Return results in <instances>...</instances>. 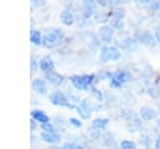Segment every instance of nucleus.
Returning a JSON list of instances; mask_svg holds the SVG:
<instances>
[{
	"instance_id": "nucleus-1",
	"label": "nucleus",
	"mask_w": 160,
	"mask_h": 149,
	"mask_svg": "<svg viewBox=\"0 0 160 149\" xmlns=\"http://www.w3.org/2000/svg\"><path fill=\"white\" fill-rule=\"evenodd\" d=\"M62 36H64L62 30H60V29H55V30L48 33V34L44 36V39H42V44H44L45 46H48V48L55 46V45H58V44L61 41Z\"/></svg>"
},
{
	"instance_id": "nucleus-2",
	"label": "nucleus",
	"mask_w": 160,
	"mask_h": 149,
	"mask_svg": "<svg viewBox=\"0 0 160 149\" xmlns=\"http://www.w3.org/2000/svg\"><path fill=\"white\" fill-rule=\"evenodd\" d=\"M94 80V75H75L71 78V81L74 84L75 88L78 89H85L86 86H89Z\"/></svg>"
},
{
	"instance_id": "nucleus-3",
	"label": "nucleus",
	"mask_w": 160,
	"mask_h": 149,
	"mask_svg": "<svg viewBox=\"0 0 160 149\" xmlns=\"http://www.w3.org/2000/svg\"><path fill=\"white\" fill-rule=\"evenodd\" d=\"M120 58V51L116 48H102L100 53V59L102 61H109V60H118Z\"/></svg>"
},
{
	"instance_id": "nucleus-4",
	"label": "nucleus",
	"mask_w": 160,
	"mask_h": 149,
	"mask_svg": "<svg viewBox=\"0 0 160 149\" xmlns=\"http://www.w3.org/2000/svg\"><path fill=\"white\" fill-rule=\"evenodd\" d=\"M129 79H130L129 73H126V71H118V73H115V74L111 75V81H110V84H111L112 86H120L121 84H124V83L128 81Z\"/></svg>"
},
{
	"instance_id": "nucleus-5",
	"label": "nucleus",
	"mask_w": 160,
	"mask_h": 149,
	"mask_svg": "<svg viewBox=\"0 0 160 149\" xmlns=\"http://www.w3.org/2000/svg\"><path fill=\"white\" fill-rule=\"evenodd\" d=\"M50 100L52 104L55 105H60V106H69V108H72V105L68 101V99L65 98V95L60 91H55L54 94L50 95Z\"/></svg>"
},
{
	"instance_id": "nucleus-6",
	"label": "nucleus",
	"mask_w": 160,
	"mask_h": 149,
	"mask_svg": "<svg viewBox=\"0 0 160 149\" xmlns=\"http://www.w3.org/2000/svg\"><path fill=\"white\" fill-rule=\"evenodd\" d=\"M78 110H79V114H80V116L82 119H89L90 115H91V106H90V104H89L88 100H82L80 103Z\"/></svg>"
},
{
	"instance_id": "nucleus-7",
	"label": "nucleus",
	"mask_w": 160,
	"mask_h": 149,
	"mask_svg": "<svg viewBox=\"0 0 160 149\" xmlns=\"http://www.w3.org/2000/svg\"><path fill=\"white\" fill-rule=\"evenodd\" d=\"M99 36L102 41H110L112 38V29L110 26H101L99 29Z\"/></svg>"
},
{
	"instance_id": "nucleus-8",
	"label": "nucleus",
	"mask_w": 160,
	"mask_h": 149,
	"mask_svg": "<svg viewBox=\"0 0 160 149\" xmlns=\"http://www.w3.org/2000/svg\"><path fill=\"white\" fill-rule=\"evenodd\" d=\"M46 79H48L51 84H54V85H60V84L64 81V78H62L60 74L55 73V71L48 73V74H46Z\"/></svg>"
},
{
	"instance_id": "nucleus-9",
	"label": "nucleus",
	"mask_w": 160,
	"mask_h": 149,
	"mask_svg": "<svg viewBox=\"0 0 160 149\" xmlns=\"http://www.w3.org/2000/svg\"><path fill=\"white\" fill-rule=\"evenodd\" d=\"M39 65H40V69H41V70L49 71V73H50V70L54 68V63H52V60H51L49 56H44V58L40 60Z\"/></svg>"
},
{
	"instance_id": "nucleus-10",
	"label": "nucleus",
	"mask_w": 160,
	"mask_h": 149,
	"mask_svg": "<svg viewBox=\"0 0 160 149\" xmlns=\"http://www.w3.org/2000/svg\"><path fill=\"white\" fill-rule=\"evenodd\" d=\"M32 89L39 93V94H44L46 91V85H45V81H42L41 79H35L32 81Z\"/></svg>"
},
{
	"instance_id": "nucleus-11",
	"label": "nucleus",
	"mask_w": 160,
	"mask_h": 149,
	"mask_svg": "<svg viewBox=\"0 0 160 149\" xmlns=\"http://www.w3.org/2000/svg\"><path fill=\"white\" fill-rule=\"evenodd\" d=\"M41 138L45 140V141H48V143H58L59 140H60V136H59V134H56L55 131L54 133H41Z\"/></svg>"
},
{
	"instance_id": "nucleus-12",
	"label": "nucleus",
	"mask_w": 160,
	"mask_h": 149,
	"mask_svg": "<svg viewBox=\"0 0 160 149\" xmlns=\"http://www.w3.org/2000/svg\"><path fill=\"white\" fill-rule=\"evenodd\" d=\"M140 114H141V118L144 120H151V119L155 118V111L151 108H148V106H144L140 110Z\"/></svg>"
},
{
	"instance_id": "nucleus-13",
	"label": "nucleus",
	"mask_w": 160,
	"mask_h": 149,
	"mask_svg": "<svg viewBox=\"0 0 160 149\" xmlns=\"http://www.w3.org/2000/svg\"><path fill=\"white\" fill-rule=\"evenodd\" d=\"M32 116H34L35 120H38V121H40V123H42V124H46V123L49 121L48 115H46L44 111H41V110H34V111H32Z\"/></svg>"
},
{
	"instance_id": "nucleus-14",
	"label": "nucleus",
	"mask_w": 160,
	"mask_h": 149,
	"mask_svg": "<svg viewBox=\"0 0 160 149\" xmlns=\"http://www.w3.org/2000/svg\"><path fill=\"white\" fill-rule=\"evenodd\" d=\"M139 39H140V41L144 43V44H148V45H152V44H154V38H152V35H151L149 31L141 33V34L139 35Z\"/></svg>"
},
{
	"instance_id": "nucleus-15",
	"label": "nucleus",
	"mask_w": 160,
	"mask_h": 149,
	"mask_svg": "<svg viewBox=\"0 0 160 149\" xmlns=\"http://www.w3.org/2000/svg\"><path fill=\"white\" fill-rule=\"evenodd\" d=\"M61 21H62L65 25H71V24L74 23V16H72V14H71L70 11H68V10L62 11V13H61Z\"/></svg>"
},
{
	"instance_id": "nucleus-16",
	"label": "nucleus",
	"mask_w": 160,
	"mask_h": 149,
	"mask_svg": "<svg viewBox=\"0 0 160 149\" xmlns=\"http://www.w3.org/2000/svg\"><path fill=\"white\" fill-rule=\"evenodd\" d=\"M30 40H31L34 44H39V43L41 41V35H40V33L36 31V30H32V31L30 33Z\"/></svg>"
},
{
	"instance_id": "nucleus-17",
	"label": "nucleus",
	"mask_w": 160,
	"mask_h": 149,
	"mask_svg": "<svg viewBox=\"0 0 160 149\" xmlns=\"http://www.w3.org/2000/svg\"><path fill=\"white\" fill-rule=\"evenodd\" d=\"M106 124H108V119H105V118H102V119H95L92 121V126H95V128H104Z\"/></svg>"
},
{
	"instance_id": "nucleus-18",
	"label": "nucleus",
	"mask_w": 160,
	"mask_h": 149,
	"mask_svg": "<svg viewBox=\"0 0 160 149\" xmlns=\"http://www.w3.org/2000/svg\"><path fill=\"white\" fill-rule=\"evenodd\" d=\"M121 149H136V146H135V144L132 143V141H130V140H124V141H121Z\"/></svg>"
},
{
	"instance_id": "nucleus-19",
	"label": "nucleus",
	"mask_w": 160,
	"mask_h": 149,
	"mask_svg": "<svg viewBox=\"0 0 160 149\" xmlns=\"http://www.w3.org/2000/svg\"><path fill=\"white\" fill-rule=\"evenodd\" d=\"M85 8H86V10H88L85 15L88 16V15H89L90 13H92V10L95 9V4H94V3H90V1H88V3H85Z\"/></svg>"
},
{
	"instance_id": "nucleus-20",
	"label": "nucleus",
	"mask_w": 160,
	"mask_h": 149,
	"mask_svg": "<svg viewBox=\"0 0 160 149\" xmlns=\"http://www.w3.org/2000/svg\"><path fill=\"white\" fill-rule=\"evenodd\" d=\"M61 149H82L81 145H78L75 143H69V144H65Z\"/></svg>"
},
{
	"instance_id": "nucleus-21",
	"label": "nucleus",
	"mask_w": 160,
	"mask_h": 149,
	"mask_svg": "<svg viewBox=\"0 0 160 149\" xmlns=\"http://www.w3.org/2000/svg\"><path fill=\"white\" fill-rule=\"evenodd\" d=\"M42 130H44L45 133H54V128H52V125L49 124V123L42 124Z\"/></svg>"
},
{
	"instance_id": "nucleus-22",
	"label": "nucleus",
	"mask_w": 160,
	"mask_h": 149,
	"mask_svg": "<svg viewBox=\"0 0 160 149\" xmlns=\"http://www.w3.org/2000/svg\"><path fill=\"white\" fill-rule=\"evenodd\" d=\"M92 94H94L99 100H101V99H102V95H101V94L99 93V90H98V89H95V88H92Z\"/></svg>"
},
{
	"instance_id": "nucleus-23",
	"label": "nucleus",
	"mask_w": 160,
	"mask_h": 149,
	"mask_svg": "<svg viewBox=\"0 0 160 149\" xmlns=\"http://www.w3.org/2000/svg\"><path fill=\"white\" fill-rule=\"evenodd\" d=\"M70 123H71L74 126H80V125H81V123H80L78 119H74V118H72V119H70Z\"/></svg>"
},
{
	"instance_id": "nucleus-24",
	"label": "nucleus",
	"mask_w": 160,
	"mask_h": 149,
	"mask_svg": "<svg viewBox=\"0 0 160 149\" xmlns=\"http://www.w3.org/2000/svg\"><path fill=\"white\" fill-rule=\"evenodd\" d=\"M35 69H36V61H35V59L32 58V59H31V70L35 71Z\"/></svg>"
},
{
	"instance_id": "nucleus-25",
	"label": "nucleus",
	"mask_w": 160,
	"mask_h": 149,
	"mask_svg": "<svg viewBox=\"0 0 160 149\" xmlns=\"http://www.w3.org/2000/svg\"><path fill=\"white\" fill-rule=\"evenodd\" d=\"M155 36H156V39L160 41V26H158V28H156V31H155Z\"/></svg>"
},
{
	"instance_id": "nucleus-26",
	"label": "nucleus",
	"mask_w": 160,
	"mask_h": 149,
	"mask_svg": "<svg viewBox=\"0 0 160 149\" xmlns=\"http://www.w3.org/2000/svg\"><path fill=\"white\" fill-rule=\"evenodd\" d=\"M155 148H156V149H160V136L158 138V140H156V143H155Z\"/></svg>"
},
{
	"instance_id": "nucleus-27",
	"label": "nucleus",
	"mask_w": 160,
	"mask_h": 149,
	"mask_svg": "<svg viewBox=\"0 0 160 149\" xmlns=\"http://www.w3.org/2000/svg\"><path fill=\"white\" fill-rule=\"evenodd\" d=\"M31 128H32V129L35 128V123H34V121H31Z\"/></svg>"
}]
</instances>
